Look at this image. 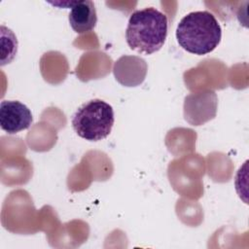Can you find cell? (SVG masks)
I'll list each match as a JSON object with an SVG mask.
<instances>
[{
  "label": "cell",
  "mask_w": 249,
  "mask_h": 249,
  "mask_svg": "<svg viewBox=\"0 0 249 249\" xmlns=\"http://www.w3.org/2000/svg\"><path fill=\"white\" fill-rule=\"evenodd\" d=\"M168 19L165 14L148 7L133 12L127 22L125 39L129 48L140 53L152 54L165 43Z\"/></svg>",
  "instance_id": "1"
},
{
  "label": "cell",
  "mask_w": 249,
  "mask_h": 249,
  "mask_svg": "<svg viewBox=\"0 0 249 249\" xmlns=\"http://www.w3.org/2000/svg\"><path fill=\"white\" fill-rule=\"evenodd\" d=\"M222 28L215 16L208 11L186 15L176 28V39L187 52L203 55L214 51L221 42Z\"/></svg>",
  "instance_id": "2"
},
{
  "label": "cell",
  "mask_w": 249,
  "mask_h": 249,
  "mask_svg": "<svg viewBox=\"0 0 249 249\" xmlns=\"http://www.w3.org/2000/svg\"><path fill=\"white\" fill-rule=\"evenodd\" d=\"M218 99L213 90L189 94L185 97L184 116L193 125H200L216 116Z\"/></svg>",
  "instance_id": "4"
},
{
  "label": "cell",
  "mask_w": 249,
  "mask_h": 249,
  "mask_svg": "<svg viewBox=\"0 0 249 249\" xmlns=\"http://www.w3.org/2000/svg\"><path fill=\"white\" fill-rule=\"evenodd\" d=\"M114 122L112 106L104 100L91 99L75 112L71 123L80 137L89 141H99L111 133Z\"/></svg>",
  "instance_id": "3"
},
{
  "label": "cell",
  "mask_w": 249,
  "mask_h": 249,
  "mask_svg": "<svg viewBox=\"0 0 249 249\" xmlns=\"http://www.w3.org/2000/svg\"><path fill=\"white\" fill-rule=\"evenodd\" d=\"M33 122L30 109L18 100H3L0 103V126L8 134L27 129Z\"/></svg>",
  "instance_id": "5"
},
{
  "label": "cell",
  "mask_w": 249,
  "mask_h": 249,
  "mask_svg": "<svg viewBox=\"0 0 249 249\" xmlns=\"http://www.w3.org/2000/svg\"><path fill=\"white\" fill-rule=\"evenodd\" d=\"M69 23L72 29L79 34L91 31L97 22L94 4L90 0H79L71 8Z\"/></svg>",
  "instance_id": "6"
}]
</instances>
